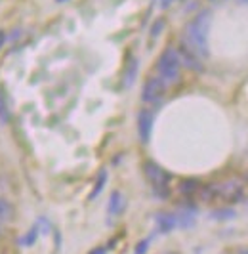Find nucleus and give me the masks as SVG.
Segmentation results:
<instances>
[{"label": "nucleus", "instance_id": "nucleus-23", "mask_svg": "<svg viewBox=\"0 0 248 254\" xmlns=\"http://www.w3.org/2000/svg\"><path fill=\"white\" fill-rule=\"evenodd\" d=\"M239 2H241V4H247L248 6V0H239Z\"/></svg>", "mask_w": 248, "mask_h": 254}, {"label": "nucleus", "instance_id": "nucleus-16", "mask_svg": "<svg viewBox=\"0 0 248 254\" xmlns=\"http://www.w3.org/2000/svg\"><path fill=\"white\" fill-rule=\"evenodd\" d=\"M233 216H235V212H233V210H229V208H227V210L223 208V210H216V212H212V218H214V220H225V218H233Z\"/></svg>", "mask_w": 248, "mask_h": 254}, {"label": "nucleus", "instance_id": "nucleus-22", "mask_svg": "<svg viewBox=\"0 0 248 254\" xmlns=\"http://www.w3.org/2000/svg\"><path fill=\"white\" fill-rule=\"evenodd\" d=\"M6 44V33L4 31H0V48Z\"/></svg>", "mask_w": 248, "mask_h": 254}, {"label": "nucleus", "instance_id": "nucleus-3", "mask_svg": "<svg viewBox=\"0 0 248 254\" xmlns=\"http://www.w3.org/2000/svg\"><path fill=\"white\" fill-rule=\"evenodd\" d=\"M143 172H145V178L153 188V193L159 199H168V195H170V174L153 161H147L143 165Z\"/></svg>", "mask_w": 248, "mask_h": 254}, {"label": "nucleus", "instance_id": "nucleus-5", "mask_svg": "<svg viewBox=\"0 0 248 254\" xmlns=\"http://www.w3.org/2000/svg\"><path fill=\"white\" fill-rule=\"evenodd\" d=\"M178 52V58H180V64L187 67L189 71H195V73H202L204 71V64H202V58L198 56L193 48H189L186 42L180 40V46L176 48Z\"/></svg>", "mask_w": 248, "mask_h": 254}, {"label": "nucleus", "instance_id": "nucleus-11", "mask_svg": "<svg viewBox=\"0 0 248 254\" xmlns=\"http://www.w3.org/2000/svg\"><path fill=\"white\" fill-rule=\"evenodd\" d=\"M176 218H178V228L187 229L195 224V214L191 210H182V212L176 214Z\"/></svg>", "mask_w": 248, "mask_h": 254}, {"label": "nucleus", "instance_id": "nucleus-21", "mask_svg": "<svg viewBox=\"0 0 248 254\" xmlns=\"http://www.w3.org/2000/svg\"><path fill=\"white\" fill-rule=\"evenodd\" d=\"M172 2H174V0H159V8H161V10H166V8H168Z\"/></svg>", "mask_w": 248, "mask_h": 254}, {"label": "nucleus", "instance_id": "nucleus-25", "mask_svg": "<svg viewBox=\"0 0 248 254\" xmlns=\"http://www.w3.org/2000/svg\"><path fill=\"white\" fill-rule=\"evenodd\" d=\"M58 2H65V0H58Z\"/></svg>", "mask_w": 248, "mask_h": 254}, {"label": "nucleus", "instance_id": "nucleus-4", "mask_svg": "<svg viewBox=\"0 0 248 254\" xmlns=\"http://www.w3.org/2000/svg\"><path fill=\"white\" fill-rule=\"evenodd\" d=\"M245 195V182L241 178H229L216 184V199H222L227 203H237Z\"/></svg>", "mask_w": 248, "mask_h": 254}, {"label": "nucleus", "instance_id": "nucleus-8", "mask_svg": "<svg viewBox=\"0 0 248 254\" xmlns=\"http://www.w3.org/2000/svg\"><path fill=\"white\" fill-rule=\"evenodd\" d=\"M155 224H157V229L161 233H170L178 228V218H176V214H170V212H159L155 216Z\"/></svg>", "mask_w": 248, "mask_h": 254}, {"label": "nucleus", "instance_id": "nucleus-15", "mask_svg": "<svg viewBox=\"0 0 248 254\" xmlns=\"http://www.w3.org/2000/svg\"><path fill=\"white\" fill-rule=\"evenodd\" d=\"M37 237H38V226H35V228H31V231H29V233H27L19 243H21L23 247H31L33 243L37 241Z\"/></svg>", "mask_w": 248, "mask_h": 254}, {"label": "nucleus", "instance_id": "nucleus-13", "mask_svg": "<svg viewBox=\"0 0 248 254\" xmlns=\"http://www.w3.org/2000/svg\"><path fill=\"white\" fill-rule=\"evenodd\" d=\"M136 73H137V60H130V64H128V69H126V80H124V84L126 86H132V82H134V78H136Z\"/></svg>", "mask_w": 248, "mask_h": 254}, {"label": "nucleus", "instance_id": "nucleus-1", "mask_svg": "<svg viewBox=\"0 0 248 254\" xmlns=\"http://www.w3.org/2000/svg\"><path fill=\"white\" fill-rule=\"evenodd\" d=\"M208 29H210V13L202 10L187 23L186 33L182 37V42H186L189 48H193L202 60L208 58V54H210V50H208Z\"/></svg>", "mask_w": 248, "mask_h": 254}, {"label": "nucleus", "instance_id": "nucleus-20", "mask_svg": "<svg viewBox=\"0 0 248 254\" xmlns=\"http://www.w3.org/2000/svg\"><path fill=\"white\" fill-rule=\"evenodd\" d=\"M105 253H107V249H105V247H96V249H92L88 254H105Z\"/></svg>", "mask_w": 248, "mask_h": 254}, {"label": "nucleus", "instance_id": "nucleus-6", "mask_svg": "<svg viewBox=\"0 0 248 254\" xmlns=\"http://www.w3.org/2000/svg\"><path fill=\"white\" fill-rule=\"evenodd\" d=\"M166 94V84L159 76H149L141 90V100L145 103H159Z\"/></svg>", "mask_w": 248, "mask_h": 254}, {"label": "nucleus", "instance_id": "nucleus-17", "mask_svg": "<svg viewBox=\"0 0 248 254\" xmlns=\"http://www.w3.org/2000/svg\"><path fill=\"white\" fill-rule=\"evenodd\" d=\"M162 27H164V19H157L155 23H153V27H151V37H159L162 31Z\"/></svg>", "mask_w": 248, "mask_h": 254}, {"label": "nucleus", "instance_id": "nucleus-9", "mask_svg": "<svg viewBox=\"0 0 248 254\" xmlns=\"http://www.w3.org/2000/svg\"><path fill=\"white\" fill-rule=\"evenodd\" d=\"M124 208V199L121 191H113L111 199H109V204H107V212L109 216H119Z\"/></svg>", "mask_w": 248, "mask_h": 254}, {"label": "nucleus", "instance_id": "nucleus-18", "mask_svg": "<svg viewBox=\"0 0 248 254\" xmlns=\"http://www.w3.org/2000/svg\"><path fill=\"white\" fill-rule=\"evenodd\" d=\"M8 119V113H6V102H4V96L0 92V121H6Z\"/></svg>", "mask_w": 248, "mask_h": 254}, {"label": "nucleus", "instance_id": "nucleus-24", "mask_svg": "<svg viewBox=\"0 0 248 254\" xmlns=\"http://www.w3.org/2000/svg\"><path fill=\"white\" fill-rule=\"evenodd\" d=\"M241 254H248V251H243V253H241Z\"/></svg>", "mask_w": 248, "mask_h": 254}, {"label": "nucleus", "instance_id": "nucleus-14", "mask_svg": "<svg viewBox=\"0 0 248 254\" xmlns=\"http://www.w3.org/2000/svg\"><path fill=\"white\" fill-rule=\"evenodd\" d=\"M10 218H12V206L4 199H0V222H8Z\"/></svg>", "mask_w": 248, "mask_h": 254}, {"label": "nucleus", "instance_id": "nucleus-12", "mask_svg": "<svg viewBox=\"0 0 248 254\" xmlns=\"http://www.w3.org/2000/svg\"><path fill=\"white\" fill-rule=\"evenodd\" d=\"M198 188H200V184L197 180H186V182L180 184V193L186 195V197H191V195L198 193Z\"/></svg>", "mask_w": 248, "mask_h": 254}, {"label": "nucleus", "instance_id": "nucleus-19", "mask_svg": "<svg viewBox=\"0 0 248 254\" xmlns=\"http://www.w3.org/2000/svg\"><path fill=\"white\" fill-rule=\"evenodd\" d=\"M147 249H149V241H147V239H143V241L137 243L136 254H145V253H147Z\"/></svg>", "mask_w": 248, "mask_h": 254}, {"label": "nucleus", "instance_id": "nucleus-2", "mask_svg": "<svg viewBox=\"0 0 248 254\" xmlns=\"http://www.w3.org/2000/svg\"><path fill=\"white\" fill-rule=\"evenodd\" d=\"M180 69H182V64H180V58H178V52L176 48H166L159 56V62H157V73H159V78L166 86L170 84H176L180 80Z\"/></svg>", "mask_w": 248, "mask_h": 254}, {"label": "nucleus", "instance_id": "nucleus-7", "mask_svg": "<svg viewBox=\"0 0 248 254\" xmlns=\"http://www.w3.org/2000/svg\"><path fill=\"white\" fill-rule=\"evenodd\" d=\"M151 132H153V113L149 109H141L137 115V134L139 140L147 143L151 140Z\"/></svg>", "mask_w": 248, "mask_h": 254}, {"label": "nucleus", "instance_id": "nucleus-10", "mask_svg": "<svg viewBox=\"0 0 248 254\" xmlns=\"http://www.w3.org/2000/svg\"><path fill=\"white\" fill-rule=\"evenodd\" d=\"M105 184H107V170L103 168V170L99 172L98 180H96V186H94V190L90 191V195H88V199H90V201H96V197H98L99 193L103 191V188H105Z\"/></svg>", "mask_w": 248, "mask_h": 254}]
</instances>
